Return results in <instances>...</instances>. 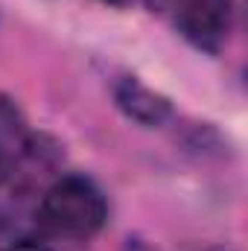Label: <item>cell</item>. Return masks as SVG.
Masks as SVG:
<instances>
[{"label": "cell", "instance_id": "6da1fadb", "mask_svg": "<svg viewBox=\"0 0 248 251\" xmlns=\"http://www.w3.org/2000/svg\"><path fill=\"white\" fill-rule=\"evenodd\" d=\"M108 219V201L94 178L67 173L44 190L38 204V228L47 237L88 240Z\"/></svg>", "mask_w": 248, "mask_h": 251}, {"label": "cell", "instance_id": "7a4b0ae2", "mask_svg": "<svg viewBox=\"0 0 248 251\" xmlns=\"http://www.w3.org/2000/svg\"><path fill=\"white\" fill-rule=\"evenodd\" d=\"M173 3H175V26L196 50L216 56L228 44L234 26L231 0H173Z\"/></svg>", "mask_w": 248, "mask_h": 251}, {"label": "cell", "instance_id": "3957f363", "mask_svg": "<svg viewBox=\"0 0 248 251\" xmlns=\"http://www.w3.org/2000/svg\"><path fill=\"white\" fill-rule=\"evenodd\" d=\"M114 102L128 120L146 126V128H158L173 120V102L170 97H164L161 91L149 88L146 82H140L137 76H123L114 85Z\"/></svg>", "mask_w": 248, "mask_h": 251}, {"label": "cell", "instance_id": "277c9868", "mask_svg": "<svg viewBox=\"0 0 248 251\" xmlns=\"http://www.w3.org/2000/svg\"><path fill=\"white\" fill-rule=\"evenodd\" d=\"M26 117H24V111H21V105L9 97V94H3L0 91V149H6V152H18V146L24 143V137H26Z\"/></svg>", "mask_w": 248, "mask_h": 251}, {"label": "cell", "instance_id": "5b68a950", "mask_svg": "<svg viewBox=\"0 0 248 251\" xmlns=\"http://www.w3.org/2000/svg\"><path fill=\"white\" fill-rule=\"evenodd\" d=\"M6 251H53V246L47 243V237L21 234V237H12V240L6 243Z\"/></svg>", "mask_w": 248, "mask_h": 251}, {"label": "cell", "instance_id": "8992f818", "mask_svg": "<svg viewBox=\"0 0 248 251\" xmlns=\"http://www.w3.org/2000/svg\"><path fill=\"white\" fill-rule=\"evenodd\" d=\"M12 176H15V155L6 152V149H0V187H3Z\"/></svg>", "mask_w": 248, "mask_h": 251}, {"label": "cell", "instance_id": "52a82bcc", "mask_svg": "<svg viewBox=\"0 0 248 251\" xmlns=\"http://www.w3.org/2000/svg\"><path fill=\"white\" fill-rule=\"evenodd\" d=\"M12 240V222H9V216L0 210V246H6Z\"/></svg>", "mask_w": 248, "mask_h": 251}, {"label": "cell", "instance_id": "ba28073f", "mask_svg": "<svg viewBox=\"0 0 248 251\" xmlns=\"http://www.w3.org/2000/svg\"><path fill=\"white\" fill-rule=\"evenodd\" d=\"M143 3H146V6H149L152 12H164V9H167V6H170L173 0H143Z\"/></svg>", "mask_w": 248, "mask_h": 251}, {"label": "cell", "instance_id": "9c48e42d", "mask_svg": "<svg viewBox=\"0 0 248 251\" xmlns=\"http://www.w3.org/2000/svg\"><path fill=\"white\" fill-rule=\"evenodd\" d=\"M99 3H105V6H117V9H125L131 0H99Z\"/></svg>", "mask_w": 248, "mask_h": 251}, {"label": "cell", "instance_id": "30bf717a", "mask_svg": "<svg viewBox=\"0 0 248 251\" xmlns=\"http://www.w3.org/2000/svg\"><path fill=\"white\" fill-rule=\"evenodd\" d=\"M123 251H146V249H143V246H140L137 240H128V243H125V249H123Z\"/></svg>", "mask_w": 248, "mask_h": 251}, {"label": "cell", "instance_id": "8fae6325", "mask_svg": "<svg viewBox=\"0 0 248 251\" xmlns=\"http://www.w3.org/2000/svg\"><path fill=\"white\" fill-rule=\"evenodd\" d=\"M196 251H228V249H222V246H207V249H196Z\"/></svg>", "mask_w": 248, "mask_h": 251}, {"label": "cell", "instance_id": "7c38bea8", "mask_svg": "<svg viewBox=\"0 0 248 251\" xmlns=\"http://www.w3.org/2000/svg\"><path fill=\"white\" fill-rule=\"evenodd\" d=\"M0 251H6V246H0Z\"/></svg>", "mask_w": 248, "mask_h": 251}]
</instances>
